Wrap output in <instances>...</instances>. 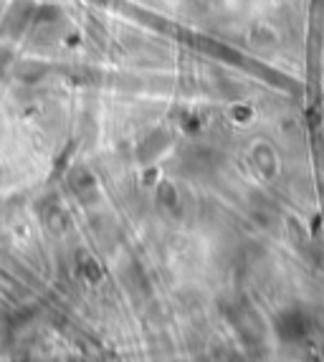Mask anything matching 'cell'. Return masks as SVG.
I'll return each instance as SVG.
<instances>
[{
	"label": "cell",
	"mask_w": 324,
	"mask_h": 362,
	"mask_svg": "<svg viewBox=\"0 0 324 362\" xmlns=\"http://www.w3.org/2000/svg\"><path fill=\"white\" fill-rule=\"evenodd\" d=\"M30 18H33V6H28V3L16 6L11 11V16L6 18V33L8 36H18L21 30L30 23Z\"/></svg>",
	"instance_id": "6da1fadb"
},
{
	"label": "cell",
	"mask_w": 324,
	"mask_h": 362,
	"mask_svg": "<svg viewBox=\"0 0 324 362\" xmlns=\"http://www.w3.org/2000/svg\"><path fill=\"white\" fill-rule=\"evenodd\" d=\"M71 187L79 198H84V195H94L96 193V177L91 175L86 168H79L71 175Z\"/></svg>",
	"instance_id": "7a4b0ae2"
},
{
	"label": "cell",
	"mask_w": 324,
	"mask_h": 362,
	"mask_svg": "<svg viewBox=\"0 0 324 362\" xmlns=\"http://www.w3.org/2000/svg\"><path fill=\"white\" fill-rule=\"evenodd\" d=\"M168 142H170V137L165 132H160V129H157V132H150L147 137H144L139 157H142V160H152L155 155H160V150L168 145Z\"/></svg>",
	"instance_id": "3957f363"
},
{
	"label": "cell",
	"mask_w": 324,
	"mask_h": 362,
	"mask_svg": "<svg viewBox=\"0 0 324 362\" xmlns=\"http://www.w3.org/2000/svg\"><path fill=\"white\" fill-rule=\"evenodd\" d=\"M46 226L51 233H64V226H66V216L59 211V208H51V213L46 216Z\"/></svg>",
	"instance_id": "277c9868"
},
{
	"label": "cell",
	"mask_w": 324,
	"mask_h": 362,
	"mask_svg": "<svg viewBox=\"0 0 324 362\" xmlns=\"http://www.w3.org/2000/svg\"><path fill=\"white\" fill-rule=\"evenodd\" d=\"M81 261H84V272H81V274H84V276L86 279H89V281H99V279H102V272H99V264H96V261L94 259H91V256H81Z\"/></svg>",
	"instance_id": "5b68a950"
},
{
	"label": "cell",
	"mask_w": 324,
	"mask_h": 362,
	"mask_svg": "<svg viewBox=\"0 0 324 362\" xmlns=\"http://www.w3.org/2000/svg\"><path fill=\"white\" fill-rule=\"evenodd\" d=\"M41 76H43V66H36V64H25L18 71V78H23V81H36Z\"/></svg>",
	"instance_id": "8992f818"
},
{
	"label": "cell",
	"mask_w": 324,
	"mask_h": 362,
	"mask_svg": "<svg viewBox=\"0 0 324 362\" xmlns=\"http://www.w3.org/2000/svg\"><path fill=\"white\" fill-rule=\"evenodd\" d=\"M157 198H160V203L162 206H168V208H173V203H175V190H173V185L170 182H162L160 185V193H157Z\"/></svg>",
	"instance_id": "52a82bcc"
}]
</instances>
